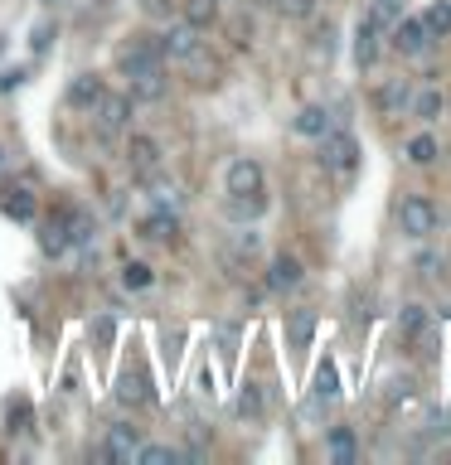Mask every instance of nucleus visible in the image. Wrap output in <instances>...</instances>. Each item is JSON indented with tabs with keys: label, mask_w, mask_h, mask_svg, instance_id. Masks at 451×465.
<instances>
[{
	"label": "nucleus",
	"mask_w": 451,
	"mask_h": 465,
	"mask_svg": "<svg viewBox=\"0 0 451 465\" xmlns=\"http://www.w3.org/2000/svg\"><path fill=\"white\" fill-rule=\"evenodd\" d=\"M107 92V82L98 73H78L74 82H68V92H64V102L74 107V112H92L98 107V98Z\"/></svg>",
	"instance_id": "11"
},
{
	"label": "nucleus",
	"mask_w": 451,
	"mask_h": 465,
	"mask_svg": "<svg viewBox=\"0 0 451 465\" xmlns=\"http://www.w3.org/2000/svg\"><path fill=\"white\" fill-rule=\"evenodd\" d=\"M408 98H412V92H408V82H403V78H394V82H384V88H378V107H384V112H398Z\"/></svg>",
	"instance_id": "28"
},
{
	"label": "nucleus",
	"mask_w": 451,
	"mask_h": 465,
	"mask_svg": "<svg viewBox=\"0 0 451 465\" xmlns=\"http://www.w3.org/2000/svg\"><path fill=\"white\" fill-rule=\"evenodd\" d=\"M122 160H126V170H132V180H151V175L165 170V151H160V141L146 136V131H126Z\"/></svg>",
	"instance_id": "3"
},
{
	"label": "nucleus",
	"mask_w": 451,
	"mask_h": 465,
	"mask_svg": "<svg viewBox=\"0 0 451 465\" xmlns=\"http://www.w3.org/2000/svg\"><path fill=\"white\" fill-rule=\"evenodd\" d=\"M398 325H403V335H408V340H412V335H422V330H427V325H432V315H427V310H422V306H403V315H398Z\"/></svg>",
	"instance_id": "30"
},
{
	"label": "nucleus",
	"mask_w": 451,
	"mask_h": 465,
	"mask_svg": "<svg viewBox=\"0 0 451 465\" xmlns=\"http://www.w3.org/2000/svg\"><path fill=\"white\" fill-rule=\"evenodd\" d=\"M378 39H384V34H378L369 20L354 30V64H360V68H374L378 64Z\"/></svg>",
	"instance_id": "18"
},
{
	"label": "nucleus",
	"mask_w": 451,
	"mask_h": 465,
	"mask_svg": "<svg viewBox=\"0 0 451 465\" xmlns=\"http://www.w3.org/2000/svg\"><path fill=\"white\" fill-rule=\"evenodd\" d=\"M156 49H160V58L189 68V73L213 78V58H209V44H204V30H195L189 20H180V25H165L156 34Z\"/></svg>",
	"instance_id": "1"
},
{
	"label": "nucleus",
	"mask_w": 451,
	"mask_h": 465,
	"mask_svg": "<svg viewBox=\"0 0 451 465\" xmlns=\"http://www.w3.org/2000/svg\"><path fill=\"white\" fill-rule=\"evenodd\" d=\"M311 398H316V402H325V408H330V402L340 398V374H335V364H330V359H325V364L316 368V383H311Z\"/></svg>",
	"instance_id": "21"
},
{
	"label": "nucleus",
	"mask_w": 451,
	"mask_h": 465,
	"mask_svg": "<svg viewBox=\"0 0 451 465\" xmlns=\"http://www.w3.org/2000/svg\"><path fill=\"white\" fill-rule=\"evenodd\" d=\"M388 34H394V49H398L403 58H418L427 44H432V34H427L422 15H418V20H398V25L388 30Z\"/></svg>",
	"instance_id": "10"
},
{
	"label": "nucleus",
	"mask_w": 451,
	"mask_h": 465,
	"mask_svg": "<svg viewBox=\"0 0 451 465\" xmlns=\"http://www.w3.org/2000/svg\"><path fill=\"white\" fill-rule=\"evenodd\" d=\"M180 456H185L180 446H165V441H141L132 461H136V465H175Z\"/></svg>",
	"instance_id": "20"
},
{
	"label": "nucleus",
	"mask_w": 451,
	"mask_h": 465,
	"mask_svg": "<svg viewBox=\"0 0 451 465\" xmlns=\"http://www.w3.org/2000/svg\"><path fill=\"white\" fill-rule=\"evenodd\" d=\"M64 223H68V237H74V247H98V219H92V213L68 209Z\"/></svg>",
	"instance_id": "17"
},
{
	"label": "nucleus",
	"mask_w": 451,
	"mask_h": 465,
	"mask_svg": "<svg viewBox=\"0 0 451 465\" xmlns=\"http://www.w3.org/2000/svg\"><path fill=\"white\" fill-rule=\"evenodd\" d=\"M267 286L272 291H296V286H301V262H296L291 253H277L272 267H267Z\"/></svg>",
	"instance_id": "14"
},
{
	"label": "nucleus",
	"mask_w": 451,
	"mask_h": 465,
	"mask_svg": "<svg viewBox=\"0 0 451 465\" xmlns=\"http://www.w3.org/2000/svg\"><path fill=\"white\" fill-rule=\"evenodd\" d=\"M325 451H330V461H335V465H350L354 456H360V441H354V432H350V426H330Z\"/></svg>",
	"instance_id": "19"
},
{
	"label": "nucleus",
	"mask_w": 451,
	"mask_h": 465,
	"mask_svg": "<svg viewBox=\"0 0 451 465\" xmlns=\"http://www.w3.org/2000/svg\"><path fill=\"white\" fill-rule=\"evenodd\" d=\"M330 126H335V116H330V107H320V102H306L301 112H296V122H291V131L306 136V141H320Z\"/></svg>",
	"instance_id": "13"
},
{
	"label": "nucleus",
	"mask_w": 451,
	"mask_h": 465,
	"mask_svg": "<svg viewBox=\"0 0 451 465\" xmlns=\"http://www.w3.org/2000/svg\"><path fill=\"white\" fill-rule=\"evenodd\" d=\"M151 281H156V277H151L146 262H126V267H122V286H126V291H146Z\"/></svg>",
	"instance_id": "31"
},
{
	"label": "nucleus",
	"mask_w": 451,
	"mask_h": 465,
	"mask_svg": "<svg viewBox=\"0 0 451 465\" xmlns=\"http://www.w3.org/2000/svg\"><path fill=\"white\" fill-rule=\"evenodd\" d=\"M44 5H58V0H44Z\"/></svg>",
	"instance_id": "35"
},
{
	"label": "nucleus",
	"mask_w": 451,
	"mask_h": 465,
	"mask_svg": "<svg viewBox=\"0 0 451 465\" xmlns=\"http://www.w3.org/2000/svg\"><path fill=\"white\" fill-rule=\"evenodd\" d=\"M422 25H427L432 39H447V34H451V0H432L427 15H422Z\"/></svg>",
	"instance_id": "22"
},
{
	"label": "nucleus",
	"mask_w": 451,
	"mask_h": 465,
	"mask_svg": "<svg viewBox=\"0 0 451 465\" xmlns=\"http://www.w3.org/2000/svg\"><path fill=\"white\" fill-rule=\"evenodd\" d=\"M267 412V402H263V388L257 383H247L243 392H239V417H247V422H257V417Z\"/></svg>",
	"instance_id": "27"
},
{
	"label": "nucleus",
	"mask_w": 451,
	"mask_h": 465,
	"mask_svg": "<svg viewBox=\"0 0 451 465\" xmlns=\"http://www.w3.org/2000/svg\"><path fill=\"white\" fill-rule=\"evenodd\" d=\"M263 185H267V175H263V165H257L253 155H239V160L223 170V189H229V199H253V194H263Z\"/></svg>",
	"instance_id": "6"
},
{
	"label": "nucleus",
	"mask_w": 451,
	"mask_h": 465,
	"mask_svg": "<svg viewBox=\"0 0 451 465\" xmlns=\"http://www.w3.org/2000/svg\"><path fill=\"white\" fill-rule=\"evenodd\" d=\"M92 335H98L102 344H112V340H117V325H112V315H98V320H92Z\"/></svg>",
	"instance_id": "34"
},
{
	"label": "nucleus",
	"mask_w": 451,
	"mask_h": 465,
	"mask_svg": "<svg viewBox=\"0 0 451 465\" xmlns=\"http://www.w3.org/2000/svg\"><path fill=\"white\" fill-rule=\"evenodd\" d=\"M408 107H412V116H418V122H437V112H442V92L422 88V92H412V98H408Z\"/></svg>",
	"instance_id": "23"
},
{
	"label": "nucleus",
	"mask_w": 451,
	"mask_h": 465,
	"mask_svg": "<svg viewBox=\"0 0 451 465\" xmlns=\"http://www.w3.org/2000/svg\"><path fill=\"white\" fill-rule=\"evenodd\" d=\"M320 165H325L330 175H350L354 165H360V141H354L350 131L330 126L325 136H320Z\"/></svg>",
	"instance_id": "4"
},
{
	"label": "nucleus",
	"mask_w": 451,
	"mask_h": 465,
	"mask_svg": "<svg viewBox=\"0 0 451 465\" xmlns=\"http://www.w3.org/2000/svg\"><path fill=\"white\" fill-rule=\"evenodd\" d=\"M398 223H403V233H408V237H418V243H422V237L437 228V204H432V199H422V194H408V199H403V209H398Z\"/></svg>",
	"instance_id": "7"
},
{
	"label": "nucleus",
	"mask_w": 451,
	"mask_h": 465,
	"mask_svg": "<svg viewBox=\"0 0 451 465\" xmlns=\"http://www.w3.org/2000/svg\"><path fill=\"white\" fill-rule=\"evenodd\" d=\"M146 68H165V58L156 49V39H132L117 49V73H146Z\"/></svg>",
	"instance_id": "8"
},
{
	"label": "nucleus",
	"mask_w": 451,
	"mask_h": 465,
	"mask_svg": "<svg viewBox=\"0 0 451 465\" xmlns=\"http://www.w3.org/2000/svg\"><path fill=\"white\" fill-rule=\"evenodd\" d=\"M39 253H44V257H68V253H74V237H68L64 213H58L54 223H44V228H39Z\"/></svg>",
	"instance_id": "16"
},
{
	"label": "nucleus",
	"mask_w": 451,
	"mask_h": 465,
	"mask_svg": "<svg viewBox=\"0 0 451 465\" xmlns=\"http://www.w3.org/2000/svg\"><path fill=\"white\" fill-rule=\"evenodd\" d=\"M0 204H5V213H10V219H20V223L34 219V199H30V189H5V199H0Z\"/></svg>",
	"instance_id": "26"
},
{
	"label": "nucleus",
	"mask_w": 451,
	"mask_h": 465,
	"mask_svg": "<svg viewBox=\"0 0 451 465\" xmlns=\"http://www.w3.org/2000/svg\"><path fill=\"white\" fill-rule=\"evenodd\" d=\"M408 160H412V165H432V160H437V141L427 136V131H418V136L408 141Z\"/></svg>",
	"instance_id": "29"
},
{
	"label": "nucleus",
	"mask_w": 451,
	"mask_h": 465,
	"mask_svg": "<svg viewBox=\"0 0 451 465\" xmlns=\"http://www.w3.org/2000/svg\"><path fill=\"white\" fill-rule=\"evenodd\" d=\"M141 185H146V204L151 209H160V213H180L185 209V194H180V185H175V180L151 175V180H141Z\"/></svg>",
	"instance_id": "12"
},
{
	"label": "nucleus",
	"mask_w": 451,
	"mask_h": 465,
	"mask_svg": "<svg viewBox=\"0 0 451 465\" xmlns=\"http://www.w3.org/2000/svg\"><path fill=\"white\" fill-rule=\"evenodd\" d=\"M311 330H316V315H311V310H291V320H287V335H291V344H296V349H306V344H311Z\"/></svg>",
	"instance_id": "25"
},
{
	"label": "nucleus",
	"mask_w": 451,
	"mask_h": 465,
	"mask_svg": "<svg viewBox=\"0 0 451 465\" xmlns=\"http://www.w3.org/2000/svg\"><path fill=\"white\" fill-rule=\"evenodd\" d=\"M117 398H122V402H146V388H141V378H122Z\"/></svg>",
	"instance_id": "33"
},
{
	"label": "nucleus",
	"mask_w": 451,
	"mask_h": 465,
	"mask_svg": "<svg viewBox=\"0 0 451 465\" xmlns=\"http://www.w3.org/2000/svg\"><path fill=\"white\" fill-rule=\"evenodd\" d=\"M88 116H92V131H98V141H122L126 131H132L136 102H132V92H112V88H107Z\"/></svg>",
	"instance_id": "2"
},
{
	"label": "nucleus",
	"mask_w": 451,
	"mask_h": 465,
	"mask_svg": "<svg viewBox=\"0 0 451 465\" xmlns=\"http://www.w3.org/2000/svg\"><path fill=\"white\" fill-rule=\"evenodd\" d=\"M272 5H277L287 20H306V15H311V5H316V0H272Z\"/></svg>",
	"instance_id": "32"
},
{
	"label": "nucleus",
	"mask_w": 451,
	"mask_h": 465,
	"mask_svg": "<svg viewBox=\"0 0 451 465\" xmlns=\"http://www.w3.org/2000/svg\"><path fill=\"white\" fill-rule=\"evenodd\" d=\"M185 20L195 30H209L219 20V0H185Z\"/></svg>",
	"instance_id": "24"
},
{
	"label": "nucleus",
	"mask_w": 451,
	"mask_h": 465,
	"mask_svg": "<svg viewBox=\"0 0 451 465\" xmlns=\"http://www.w3.org/2000/svg\"><path fill=\"white\" fill-rule=\"evenodd\" d=\"M141 441H146V432H141L136 422H112V426L102 432V441H98V461H107V465H122V461H132Z\"/></svg>",
	"instance_id": "5"
},
{
	"label": "nucleus",
	"mask_w": 451,
	"mask_h": 465,
	"mask_svg": "<svg viewBox=\"0 0 451 465\" xmlns=\"http://www.w3.org/2000/svg\"><path fill=\"white\" fill-rule=\"evenodd\" d=\"M141 237H151V243H175V237H180V213L151 209L146 219H141Z\"/></svg>",
	"instance_id": "15"
},
{
	"label": "nucleus",
	"mask_w": 451,
	"mask_h": 465,
	"mask_svg": "<svg viewBox=\"0 0 451 465\" xmlns=\"http://www.w3.org/2000/svg\"><path fill=\"white\" fill-rule=\"evenodd\" d=\"M126 92H132V102H160L165 92H170V78H165V68H146V73H126Z\"/></svg>",
	"instance_id": "9"
}]
</instances>
